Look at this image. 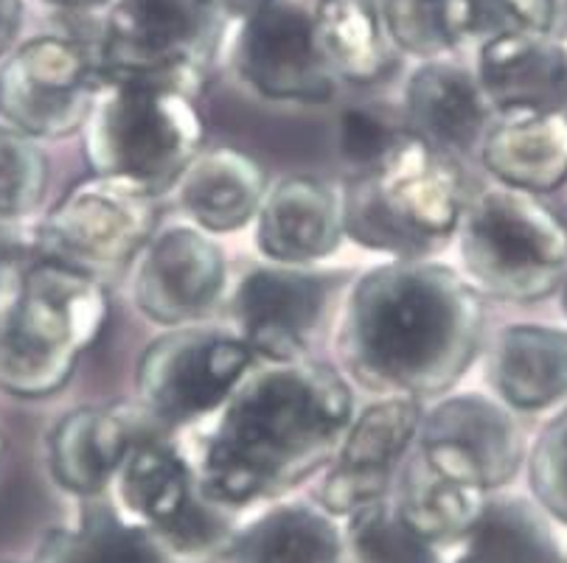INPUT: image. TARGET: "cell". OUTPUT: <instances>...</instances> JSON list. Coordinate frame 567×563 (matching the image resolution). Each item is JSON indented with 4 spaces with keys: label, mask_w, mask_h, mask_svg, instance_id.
<instances>
[{
    "label": "cell",
    "mask_w": 567,
    "mask_h": 563,
    "mask_svg": "<svg viewBox=\"0 0 567 563\" xmlns=\"http://www.w3.org/2000/svg\"><path fill=\"white\" fill-rule=\"evenodd\" d=\"M354 418L351 387L327 362H270L223 404L197 466V491L245 508L312 477Z\"/></svg>",
    "instance_id": "6da1fadb"
},
{
    "label": "cell",
    "mask_w": 567,
    "mask_h": 563,
    "mask_svg": "<svg viewBox=\"0 0 567 563\" xmlns=\"http://www.w3.org/2000/svg\"><path fill=\"white\" fill-rule=\"evenodd\" d=\"M481 292L450 267L393 261L351 289L340 323V362L362 387L422 398L453 389L483 340Z\"/></svg>",
    "instance_id": "7a4b0ae2"
},
{
    "label": "cell",
    "mask_w": 567,
    "mask_h": 563,
    "mask_svg": "<svg viewBox=\"0 0 567 563\" xmlns=\"http://www.w3.org/2000/svg\"><path fill=\"white\" fill-rule=\"evenodd\" d=\"M110 298L102 281L37 258L0 309V389L14 398L56 396L104 334Z\"/></svg>",
    "instance_id": "3957f363"
},
{
    "label": "cell",
    "mask_w": 567,
    "mask_h": 563,
    "mask_svg": "<svg viewBox=\"0 0 567 563\" xmlns=\"http://www.w3.org/2000/svg\"><path fill=\"white\" fill-rule=\"evenodd\" d=\"M466 199L453 157L411 133L385 160L349 177L340 191L343 233L365 250L424 261L458 233Z\"/></svg>",
    "instance_id": "277c9868"
},
{
    "label": "cell",
    "mask_w": 567,
    "mask_h": 563,
    "mask_svg": "<svg viewBox=\"0 0 567 563\" xmlns=\"http://www.w3.org/2000/svg\"><path fill=\"white\" fill-rule=\"evenodd\" d=\"M194 98L172 82L102 71L82 126L93 175L121 177L157 194L175 186L206 140V121Z\"/></svg>",
    "instance_id": "5b68a950"
},
{
    "label": "cell",
    "mask_w": 567,
    "mask_h": 563,
    "mask_svg": "<svg viewBox=\"0 0 567 563\" xmlns=\"http://www.w3.org/2000/svg\"><path fill=\"white\" fill-rule=\"evenodd\" d=\"M470 283L492 298L532 303L561 286L567 225L537 197L492 186L466 199L458 225Z\"/></svg>",
    "instance_id": "8992f818"
},
{
    "label": "cell",
    "mask_w": 567,
    "mask_h": 563,
    "mask_svg": "<svg viewBox=\"0 0 567 563\" xmlns=\"http://www.w3.org/2000/svg\"><path fill=\"white\" fill-rule=\"evenodd\" d=\"M161 219V194L121 177L93 175L62 194L34 230L37 258L102 281L144 252Z\"/></svg>",
    "instance_id": "52a82bcc"
},
{
    "label": "cell",
    "mask_w": 567,
    "mask_h": 563,
    "mask_svg": "<svg viewBox=\"0 0 567 563\" xmlns=\"http://www.w3.org/2000/svg\"><path fill=\"white\" fill-rule=\"evenodd\" d=\"M217 18V0H113L96 42L102 71L172 82L197 96Z\"/></svg>",
    "instance_id": "ba28073f"
},
{
    "label": "cell",
    "mask_w": 567,
    "mask_h": 563,
    "mask_svg": "<svg viewBox=\"0 0 567 563\" xmlns=\"http://www.w3.org/2000/svg\"><path fill=\"white\" fill-rule=\"evenodd\" d=\"M102 62L76 37L43 34L0 62V118L31 138H68L85 126Z\"/></svg>",
    "instance_id": "9c48e42d"
},
{
    "label": "cell",
    "mask_w": 567,
    "mask_h": 563,
    "mask_svg": "<svg viewBox=\"0 0 567 563\" xmlns=\"http://www.w3.org/2000/svg\"><path fill=\"white\" fill-rule=\"evenodd\" d=\"M254 365L256 354L239 336L181 325L146 345L135 389L155 420L192 424L223 407Z\"/></svg>",
    "instance_id": "30bf717a"
},
{
    "label": "cell",
    "mask_w": 567,
    "mask_h": 563,
    "mask_svg": "<svg viewBox=\"0 0 567 563\" xmlns=\"http://www.w3.org/2000/svg\"><path fill=\"white\" fill-rule=\"evenodd\" d=\"M234 65L270 102L320 104L338 87L320 56L312 0H250L236 29Z\"/></svg>",
    "instance_id": "8fae6325"
},
{
    "label": "cell",
    "mask_w": 567,
    "mask_h": 563,
    "mask_svg": "<svg viewBox=\"0 0 567 563\" xmlns=\"http://www.w3.org/2000/svg\"><path fill=\"white\" fill-rule=\"evenodd\" d=\"M419 457L444 480L486 493L514 480L523 438L512 415L492 398L464 393L439 402L419 424Z\"/></svg>",
    "instance_id": "7c38bea8"
},
{
    "label": "cell",
    "mask_w": 567,
    "mask_h": 563,
    "mask_svg": "<svg viewBox=\"0 0 567 563\" xmlns=\"http://www.w3.org/2000/svg\"><path fill=\"white\" fill-rule=\"evenodd\" d=\"M422 415L416 398L399 396H385L354 415L332 457L334 466L315 491L323 513L354 515L385 499L393 468L411 451Z\"/></svg>",
    "instance_id": "4fadbf2b"
},
{
    "label": "cell",
    "mask_w": 567,
    "mask_h": 563,
    "mask_svg": "<svg viewBox=\"0 0 567 563\" xmlns=\"http://www.w3.org/2000/svg\"><path fill=\"white\" fill-rule=\"evenodd\" d=\"M228 264L214 239L199 228H169L152 236L138 256L135 306L152 323L181 329L217 306Z\"/></svg>",
    "instance_id": "5bb4252c"
},
{
    "label": "cell",
    "mask_w": 567,
    "mask_h": 563,
    "mask_svg": "<svg viewBox=\"0 0 567 563\" xmlns=\"http://www.w3.org/2000/svg\"><path fill=\"white\" fill-rule=\"evenodd\" d=\"M329 278L298 267H259L234 294L239 340L267 362L303 359L327 314Z\"/></svg>",
    "instance_id": "9a60e30c"
},
{
    "label": "cell",
    "mask_w": 567,
    "mask_h": 563,
    "mask_svg": "<svg viewBox=\"0 0 567 563\" xmlns=\"http://www.w3.org/2000/svg\"><path fill=\"white\" fill-rule=\"evenodd\" d=\"M475 79L492 113L567 107V49L554 34L503 31L477 49Z\"/></svg>",
    "instance_id": "2e32d148"
},
{
    "label": "cell",
    "mask_w": 567,
    "mask_h": 563,
    "mask_svg": "<svg viewBox=\"0 0 567 563\" xmlns=\"http://www.w3.org/2000/svg\"><path fill=\"white\" fill-rule=\"evenodd\" d=\"M146 409L82 407L62 415L49 431V468L73 497H99L113 482L130 446L152 435Z\"/></svg>",
    "instance_id": "e0dca14e"
},
{
    "label": "cell",
    "mask_w": 567,
    "mask_h": 563,
    "mask_svg": "<svg viewBox=\"0 0 567 563\" xmlns=\"http://www.w3.org/2000/svg\"><path fill=\"white\" fill-rule=\"evenodd\" d=\"M408 129L441 155H470L489 133L492 107L475 71L444 56L424 60L404 87Z\"/></svg>",
    "instance_id": "ac0fdd59"
},
{
    "label": "cell",
    "mask_w": 567,
    "mask_h": 563,
    "mask_svg": "<svg viewBox=\"0 0 567 563\" xmlns=\"http://www.w3.org/2000/svg\"><path fill=\"white\" fill-rule=\"evenodd\" d=\"M343 236L340 194L318 177H287L267 188L256 213V244L284 267L332 256Z\"/></svg>",
    "instance_id": "d6986e66"
},
{
    "label": "cell",
    "mask_w": 567,
    "mask_h": 563,
    "mask_svg": "<svg viewBox=\"0 0 567 563\" xmlns=\"http://www.w3.org/2000/svg\"><path fill=\"white\" fill-rule=\"evenodd\" d=\"M177 202L194 228L230 233L254 222L267 194V171L256 157L234 146H214L192 157L175 180Z\"/></svg>",
    "instance_id": "ffe728a7"
},
{
    "label": "cell",
    "mask_w": 567,
    "mask_h": 563,
    "mask_svg": "<svg viewBox=\"0 0 567 563\" xmlns=\"http://www.w3.org/2000/svg\"><path fill=\"white\" fill-rule=\"evenodd\" d=\"M481 157L501 186L537 197L556 191L567 180V107L503 115L483 138Z\"/></svg>",
    "instance_id": "44dd1931"
},
{
    "label": "cell",
    "mask_w": 567,
    "mask_h": 563,
    "mask_svg": "<svg viewBox=\"0 0 567 563\" xmlns=\"http://www.w3.org/2000/svg\"><path fill=\"white\" fill-rule=\"evenodd\" d=\"M489 378L501 402L539 413L567 398V331L548 325H512L497 336Z\"/></svg>",
    "instance_id": "7402d4cb"
},
{
    "label": "cell",
    "mask_w": 567,
    "mask_h": 563,
    "mask_svg": "<svg viewBox=\"0 0 567 563\" xmlns=\"http://www.w3.org/2000/svg\"><path fill=\"white\" fill-rule=\"evenodd\" d=\"M315 34L320 56L338 82L374 84L396 67L382 0H318Z\"/></svg>",
    "instance_id": "603a6c76"
},
{
    "label": "cell",
    "mask_w": 567,
    "mask_h": 563,
    "mask_svg": "<svg viewBox=\"0 0 567 563\" xmlns=\"http://www.w3.org/2000/svg\"><path fill=\"white\" fill-rule=\"evenodd\" d=\"M118 502L150 533L169 528L197 493L188 462L155 431L130 446L113 477Z\"/></svg>",
    "instance_id": "cb8c5ba5"
},
{
    "label": "cell",
    "mask_w": 567,
    "mask_h": 563,
    "mask_svg": "<svg viewBox=\"0 0 567 563\" xmlns=\"http://www.w3.org/2000/svg\"><path fill=\"white\" fill-rule=\"evenodd\" d=\"M343 539L327 513L287 504L265 513L228 546L230 563H340Z\"/></svg>",
    "instance_id": "d4e9b609"
},
{
    "label": "cell",
    "mask_w": 567,
    "mask_h": 563,
    "mask_svg": "<svg viewBox=\"0 0 567 563\" xmlns=\"http://www.w3.org/2000/svg\"><path fill=\"white\" fill-rule=\"evenodd\" d=\"M458 541L464 552L455 563H561L550 528L523 499L483 502Z\"/></svg>",
    "instance_id": "484cf974"
},
{
    "label": "cell",
    "mask_w": 567,
    "mask_h": 563,
    "mask_svg": "<svg viewBox=\"0 0 567 563\" xmlns=\"http://www.w3.org/2000/svg\"><path fill=\"white\" fill-rule=\"evenodd\" d=\"M483 502L486 493L444 480L416 451L402 473V499L396 508L404 522L435 546L458 541L477 519Z\"/></svg>",
    "instance_id": "4316f807"
},
{
    "label": "cell",
    "mask_w": 567,
    "mask_h": 563,
    "mask_svg": "<svg viewBox=\"0 0 567 563\" xmlns=\"http://www.w3.org/2000/svg\"><path fill=\"white\" fill-rule=\"evenodd\" d=\"M40 563H172V557L150 530L91 513L79 528L51 533Z\"/></svg>",
    "instance_id": "83f0119b"
},
{
    "label": "cell",
    "mask_w": 567,
    "mask_h": 563,
    "mask_svg": "<svg viewBox=\"0 0 567 563\" xmlns=\"http://www.w3.org/2000/svg\"><path fill=\"white\" fill-rule=\"evenodd\" d=\"M343 544L349 563H439L433 544L404 522L388 499L349 515Z\"/></svg>",
    "instance_id": "f1b7e54d"
},
{
    "label": "cell",
    "mask_w": 567,
    "mask_h": 563,
    "mask_svg": "<svg viewBox=\"0 0 567 563\" xmlns=\"http://www.w3.org/2000/svg\"><path fill=\"white\" fill-rule=\"evenodd\" d=\"M49 155L37 138L0 121V222H12L43 202Z\"/></svg>",
    "instance_id": "f546056e"
},
{
    "label": "cell",
    "mask_w": 567,
    "mask_h": 563,
    "mask_svg": "<svg viewBox=\"0 0 567 563\" xmlns=\"http://www.w3.org/2000/svg\"><path fill=\"white\" fill-rule=\"evenodd\" d=\"M393 45L419 60L453 54L444 34V0H382Z\"/></svg>",
    "instance_id": "4dcf8cb0"
},
{
    "label": "cell",
    "mask_w": 567,
    "mask_h": 563,
    "mask_svg": "<svg viewBox=\"0 0 567 563\" xmlns=\"http://www.w3.org/2000/svg\"><path fill=\"white\" fill-rule=\"evenodd\" d=\"M411 135L408 126H393L371 110L351 107L340 113L338 121V146L343 160L354 171L374 168L385 160L404 138Z\"/></svg>",
    "instance_id": "1f68e13d"
},
{
    "label": "cell",
    "mask_w": 567,
    "mask_h": 563,
    "mask_svg": "<svg viewBox=\"0 0 567 563\" xmlns=\"http://www.w3.org/2000/svg\"><path fill=\"white\" fill-rule=\"evenodd\" d=\"M532 488L543 508L567 524V407L545 426L534 446Z\"/></svg>",
    "instance_id": "d6a6232c"
},
{
    "label": "cell",
    "mask_w": 567,
    "mask_h": 563,
    "mask_svg": "<svg viewBox=\"0 0 567 563\" xmlns=\"http://www.w3.org/2000/svg\"><path fill=\"white\" fill-rule=\"evenodd\" d=\"M503 31V0H444V34L450 51H477Z\"/></svg>",
    "instance_id": "836d02e7"
},
{
    "label": "cell",
    "mask_w": 567,
    "mask_h": 563,
    "mask_svg": "<svg viewBox=\"0 0 567 563\" xmlns=\"http://www.w3.org/2000/svg\"><path fill=\"white\" fill-rule=\"evenodd\" d=\"M567 0H503L506 31H532V34H554Z\"/></svg>",
    "instance_id": "e575fe53"
},
{
    "label": "cell",
    "mask_w": 567,
    "mask_h": 563,
    "mask_svg": "<svg viewBox=\"0 0 567 563\" xmlns=\"http://www.w3.org/2000/svg\"><path fill=\"white\" fill-rule=\"evenodd\" d=\"M14 261H37V247H34V233L23 236L18 230H9L0 225V270Z\"/></svg>",
    "instance_id": "d590c367"
},
{
    "label": "cell",
    "mask_w": 567,
    "mask_h": 563,
    "mask_svg": "<svg viewBox=\"0 0 567 563\" xmlns=\"http://www.w3.org/2000/svg\"><path fill=\"white\" fill-rule=\"evenodd\" d=\"M23 25V0H0V60L14 49Z\"/></svg>",
    "instance_id": "8d00e7d4"
},
{
    "label": "cell",
    "mask_w": 567,
    "mask_h": 563,
    "mask_svg": "<svg viewBox=\"0 0 567 563\" xmlns=\"http://www.w3.org/2000/svg\"><path fill=\"white\" fill-rule=\"evenodd\" d=\"M56 9H68V12H91V9L104 7V3H113V0H45Z\"/></svg>",
    "instance_id": "74e56055"
},
{
    "label": "cell",
    "mask_w": 567,
    "mask_h": 563,
    "mask_svg": "<svg viewBox=\"0 0 567 563\" xmlns=\"http://www.w3.org/2000/svg\"><path fill=\"white\" fill-rule=\"evenodd\" d=\"M561 298H565V312H567V270H565V278H561Z\"/></svg>",
    "instance_id": "f35d334b"
},
{
    "label": "cell",
    "mask_w": 567,
    "mask_h": 563,
    "mask_svg": "<svg viewBox=\"0 0 567 563\" xmlns=\"http://www.w3.org/2000/svg\"><path fill=\"white\" fill-rule=\"evenodd\" d=\"M3 449H7V444H3V431H0V457H3Z\"/></svg>",
    "instance_id": "ab89813d"
}]
</instances>
